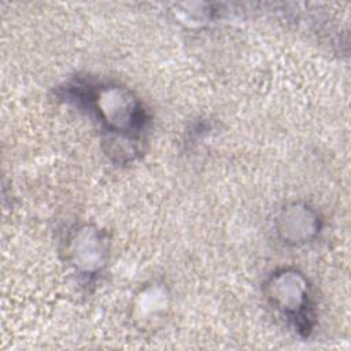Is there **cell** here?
I'll return each mask as SVG.
<instances>
[{
	"instance_id": "1",
	"label": "cell",
	"mask_w": 351,
	"mask_h": 351,
	"mask_svg": "<svg viewBox=\"0 0 351 351\" xmlns=\"http://www.w3.org/2000/svg\"><path fill=\"white\" fill-rule=\"evenodd\" d=\"M78 92V100L90 106L106 126L107 133L136 137L145 125V112L140 101L121 86H96L80 84L70 86Z\"/></svg>"
},
{
	"instance_id": "2",
	"label": "cell",
	"mask_w": 351,
	"mask_h": 351,
	"mask_svg": "<svg viewBox=\"0 0 351 351\" xmlns=\"http://www.w3.org/2000/svg\"><path fill=\"white\" fill-rule=\"evenodd\" d=\"M269 298L299 332H310L313 319L310 293L299 273L288 270L276 273L269 282Z\"/></svg>"
}]
</instances>
